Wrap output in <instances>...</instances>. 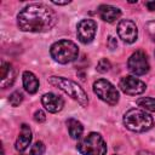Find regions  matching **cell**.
<instances>
[{"label": "cell", "mask_w": 155, "mask_h": 155, "mask_svg": "<svg viewBox=\"0 0 155 155\" xmlns=\"http://www.w3.org/2000/svg\"><path fill=\"white\" fill-rule=\"evenodd\" d=\"M117 34L126 44H133L138 38V28L131 19H121L117 24Z\"/></svg>", "instance_id": "cell-10"}, {"label": "cell", "mask_w": 155, "mask_h": 155, "mask_svg": "<svg viewBox=\"0 0 155 155\" xmlns=\"http://www.w3.org/2000/svg\"><path fill=\"white\" fill-rule=\"evenodd\" d=\"M57 23L56 12L44 4H30L17 15V25L22 31L45 33Z\"/></svg>", "instance_id": "cell-1"}, {"label": "cell", "mask_w": 155, "mask_h": 155, "mask_svg": "<svg viewBox=\"0 0 155 155\" xmlns=\"http://www.w3.org/2000/svg\"><path fill=\"white\" fill-rule=\"evenodd\" d=\"M138 155H154V154H153V153H150V151L142 150V151H139V153H138Z\"/></svg>", "instance_id": "cell-26"}, {"label": "cell", "mask_w": 155, "mask_h": 155, "mask_svg": "<svg viewBox=\"0 0 155 155\" xmlns=\"http://www.w3.org/2000/svg\"><path fill=\"white\" fill-rule=\"evenodd\" d=\"M127 67L128 70L134 74V75H144L149 71V62H148V57L145 54V52L138 50L136 52H133L127 62Z\"/></svg>", "instance_id": "cell-7"}, {"label": "cell", "mask_w": 155, "mask_h": 155, "mask_svg": "<svg viewBox=\"0 0 155 155\" xmlns=\"http://www.w3.org/2000/svg\"><path fill=\"white\" fill-rule=\"evenodd\" d=\"M34 120L36 121V122H44L45 120H46V114L42 111V110H36L35 113H34Z\"/></svg>", "instance_id": "cell-22"}, {"label": "cell", "mask_w": 155, "mask_h": 155, "mask_svg": "<svg viewBox=\"0 0 155 155\" xmlns=\"http://www.w3.org/2000/svg\"><path fill=\"white\" fill-rule=\"evenodd\" d=\"M45 150H46V147L42 142L38 140L34 143V145L31 147L30 149V155H44L45 154Z\"/></svg>", "instance_id": "cell-19"}, {"label": "cell", "mask_w": 155, "mask_h": 155, "mask_svg": "<svg viewBox=\"0 0 155 155\" xmlns=\"http://www.w3.org/2000/svg\"><path fill=\"white\" fill-rule=\"evenodd\" d=\"M67 127H68V132H69V136L73 138V139H79L81 138L82 136V132H84V126L82 124L76 120V119H68L67 120Z\"/></svg>", "instance_id": "cell-16"}, {"label": "cell", "mask_w": 155, "mask_h": 155, "mask_svg": "<svg viewBox=\"0 0 155 155\" xmlns=\"http://www.w3.org/2000/svg\"><path fill=\"white\" fill-rule=\"evenodd\" d=\"M124 125L132 132H147L153 125L154 120L150 114L139 108L130 109L124 115Z\"/></svg>", "instance_id": "cell-3"}, {"label": "cell", "mask_w": 155, "mask_h": 155, "mask_svg": "<svg viewBox=\"0 0 155 155\" xmlns=\"http://www.w3.org/2000/svg\"><path fill=\"white\" fill-rule=\"evenodd\" d=\"M39 79L36 78V75L29 70L24 71L23 73V87L24 90L30 93V94H34L38 92L39 90Z\"/></svg>", "instance_id": "cell-15"}, {"label": "cell", "mask_w": 155, "mask_h": 155, "mask_svg": "<svg viewBox=\"0 0 155 155\" xmlns=\"http://www.w3.org/2000/svg\"><path fill=\"white\" fill-rule=\"evenodd\" d=\"M145 6L149 11H155V1H148L145 2Z\"/></svg>", "instance_id": "cell-24"}, {"label": "cell", "mask_w": 155, "mask_h": 155, "mask_svg": "<svg viewBox=\"0 0 155 155\" xmlns=\"http://www.w3.org/2000/svg\"><path fill=\"white\" fill-rule=\"evenodd\" d=\"M119 87L124 93L130 94V96L140 94L147 90L145 82H143L142 80H139L132 75L124 76L119 82Z\"/></svg>", "instance_id": "cell-8"}, {"label": "cell", "mask_w": 155, "mask_h": 155, "mask_svg": "<svg viewBox=\"0 0 155 155\" xmlns=\"http://www.w3.org/2000/svg\"><path fill=\"white\" fill-rule=\"evenodd\" d=\"M81 155H105L107 144L103 137L97 132H91L87 136L80 138L76 145Z\"/></svg>", "instance_id": "cell-5"}, {"label": "cell", "mask_w": 155, "mask_h": 155, "mask_svg": "<svg viewBox=\"0 0 155 155\" xmlns=\"http://www.w3.org/2000/svg\"><path fill=\"white\" fill-rule=\"evenodd\" d=\"M15 78H16V73L12 64L7 62H2L1 69H0V86L2 88L11 86L15 81Z\"/></svg>", "instance_id": "cell-14"}, {"label": "cell", "mask_w": 155, "mask_h": 155, "mask_svg": "<svg viewBox=\"0 0 155 155\" xmlns=\"http://www.w3.org/2000/svg\"><path fill=\"white\" fill-rule=\"evenodd\" d=\"M107 46L110 48V50H115L117 47V41L114 36H109L108 38V41H107Z\"/></svg>", "instance_id": "cell-23"}, {"label": "cell", "mask_w": 155, "mask_h": 155, "mask_svg": "<svg viewBox=\"0 0 155 155\" xmlns=\"http://www.w3.org/2000/svg\"><path fill=\"white\" fill-rule=\"evenodd\" d=\"M54 5H68V4H70V1L68 0V1H52Z\"/></svg>", "instance_id": "cell-25"}, {"label": "cell", "mask_w": 155, "mask_h": 155, "mask_svg": "<svg viewBox=\"0 0 155 155\" xmlns=\"http://www.w3.org/2000/svg\"><path fill=\"white\" fill-rule=\"evenodd\" d=\"M8 102L12 107H18L23 102V93L21 91H15L8 96Z\"/></svg>", "instance_id": "cell-18"}, {"label": "cell", "mask_w": 155, "mask_h": 155, "mask_svg": "<svg viewBox=\"0 0 155 155\" xmlns=\"http://www.w3.org/2000/svg\"><path fill=\"white\" fill-rule=\"evenodd\" d=\"M41 103L48 113H53V114L61 111L64 107V101L59 96H57L52 92L45 93L41 97Z\"/></svg>", "instance_id": "cell-11"}, {"label": "cell", "mask_w": 155, "mask_h": 155, "mask_svg": "<svg viewBox=\"0 0 155 155\" xmlns=\"http://www.w3.org/2000/svg\"><path fill=\"white\" fill-rule=\"evenodd\" d=\"M145 28H147V31L148 34L150 35V38L155 41V22L154 21H150L145 24Z\"/></svg>", "instance_id": "cell-21"}, {"label": "cell", "mask_w": 155, "mask_h": 155, "mask_svg": "<svg viewBox=\"0 0 155 155\" xmlns=\"http://www.w3.org/2000/svg\"><path fill=\"white\" fill-rule=\"evenodd\" d=\"M154 54H155V52H154Z\"/></svg>", "instance_id": "cell-27"}, {"label": "cell", "mask_w": 155, "mask_h": 155, "mask_svg": "<svg viewBox=\"0 0 155 155\" xmlns=\"http://www.w3.org/2000/svg\"><path fill=\"white\" fill-rule=\"evenodd\" d=\"M31 130L30 127L27 125V124H23L21 126V131H19V134L16 139V143H15V148L17 151H24L29 145H30V142H31Z\"/></svg>", "instance_id": "cell-12"}, {"label": "cell", "mask_w": 155, "mask_h": 155, "mask_svg": "<svg viewBox=\"0 0 155 155\" xmlns=\"http://www.w3.org/2000/svg\"><path fill=\"white\" fill-rule=\"evenodd\" d=\"M137 105L147 111H155V98L151 97H142L137 99Z\"/></svg>", "instance_id": "cell-17"}, {"label": "cell", "mask_w": 155, "mask_h": 155, "mask_svg": "<svg viewBox=\"0 0 155 155\" xmlns=\"http://www.w3.org/2000/svg\"><path fill=\"white\" fill-rule=\"evenodd\" d=\"M110 62L107 59V58H102L99 62H98V64H97V70L99 71V73H107V71H109V69H110Z\"/></svg>", "instance_id": "cell-20"}, {"label": "cell", "mask_w": 155, "mask_h": 155, "mask_svg": "<svg viewBox=\"0 0 155 155\" xmlns=\"http://www.w3.org/2000/svg\"><path fill=\"white\" fill-rule=\"evenodd\" d=\"M93 92L99 99L110 105H115L119 102V91L110 81L105 79H98L93 82Z\"/></svg>", "instance_id": "cell-6"}, {"label": "cell", "mask_w": 155, "mask_h": 155, "mask_svg": "<svg viewBox=\"0 0 155 155\" xmlns=\"http://www.w3.org/2000/svg\"><path fill=\"white\" fill-rule=\"evenodd\" d=\"M97 31V23L93 19H82L78 23L76 27V35L80 42L90 44L96 35Z\"/></svg>", "instance_id": "cell-9"}, {"label": "cell", "mask_w": 155, "mask_h": 155, "mask_svg": "<svg viewBox=\"0 0 155 155\" xmlns=\"http://www.w3.org/2000/svg\"><path fill=\"white\" fill-rule=\"evenodd\" d=\"M51 57L59 64H68L75 61L79 56V48L70 40H59L52 44L50 48Z\"/></svg>", "instance_id": "cell-4"}, {"label": "cell", "mask_w": 155, "mask_h": 155, "mask_svg": "<svg viewBox=\"0 0 155 155\" xmlns=\"http://www.w3.org/2000/svg\"><path fill=\"white\" fill-rule=\"evenodd\" d=\"M98 15L104 22L113 23L120 18L121 10L119 7L113 6V5H101L98 7Z\"/></svg>", "instance_id": "cell-13"}, {"label": "cell", "mask_w": 155, "mask_h": 155, "mask_svg": "<svg viewBox=\"0 0 155 155\" xmlns=\"http://www.w3.org/2000/svg\"><path fill=\"white\" fill-rule=\"evenodd\" d=\"M48 84L59 88L64 93H67L69 97H71L74 101H76L81 107H87L88 104V97L84 88L75 81L63 78V76H50L47 79Z\"/></svg>", "instance_id": "cell-2"}]
</instances>
